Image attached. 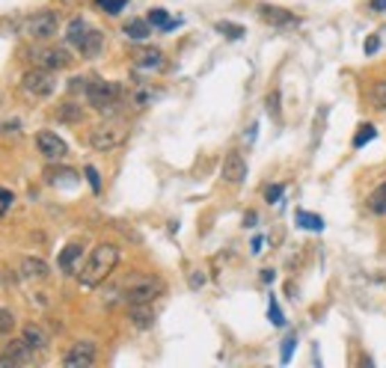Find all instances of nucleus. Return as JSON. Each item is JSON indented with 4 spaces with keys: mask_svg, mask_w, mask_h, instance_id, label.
Instances as JSON below:
<instances>
[{
    "mask_svg": "<svg viewBox=\"0 0 386 368\" xmlns=\"http://www.w3.org/2000/svg\"><path fill=\"white\" fill-rule=\"evenodd\" d=\"M187 280H191V288H202L205 285V273L202 271H191V276H187Z\"/></svg>",
    "mask_w": 386,
    "mask_h": 368,
    "instance_id": "nucleus-37",
    "label": "nucleus"
},
{
    "mask_svg": "<svg viewBox=\"0 0 386 368\" xmlns=\"http://www.w3.org/2000/svg\"><path fill=\"white\" fill-rule=\"evenodd\" d=\"M256 220H259V217H256V211H250V214L244 217V226H256Z\"/></svg>",
    "mask_w": 386,
    "mask_h": 368,
    "instance_id": "nucleus-41",
    "label": "nucleus"
},
{
    "mask_svg": "<svg viewBox=\"0 0 386 368\" xmlns=\"http://www.w3.org/2000/svg\"><path fill=\"white\" fill-rule=\"evenodd\" d=\"M256 131H259V125H250V134H247V140H250V143L256 140Z\"/></svg>",
    "mask_w": 386,
    "mask_h": 368,
    "instance_id": "nucleus-43",
    "label": "nucleus"
},
{
    "mask_svg": "<svg viewBox=\"0 0 386 368\" xmlns=\"http://www.w3.org/2000/svg\"><path fill=\"white\" fill-rule=\"evenodd\" d=\"M21 339H24L33 351H45L48 344H51V336H48V333L42 330L39 324H27L24 333H21Z\"/></svg>",
    "mask_w": 386,
    "mask_h": 368,
    "instance_id": "nucleus-16",
    "label": "nucleus"
},
{
    "mask_svg": "<svg viewBox=\"0 0 386 368\" xmlns=\"http://www.w3.org/2000/svg\"><path fill=\"white\" fill-rule=\"evenodd\" d=\"M371 102L378 104V110H386V81H378L371 86Z\"/></svg>",
    "mask_w": 386,
    "mask_h": 368,
    "instance_id": "nucleus-30",
    "label": "nucleus"
},
{
    "mask_svg": "<svg viewBox=\"0 0 386 368\" xmlns=\"http://www.w3.org/2000/svg\"><path fill=\"white\" fill-rule=\"evenodd\" d=\"M374 137H378V128H374V125H369V122H362V125L357 128V137H354V149H362V146H366L369 140H374Z\"/></svg>",
    "mask_w": 386,
    "mask_h": 368,
    "instance_id": "nucleus-25",
    "label": "nucleus"
},
{
    "mask_svg": "<svg viewBox=\"0 0 386 368\" xmlns=\"http://www.w3.org/2000/svg\"><path fill=\"white\" fill-rule=\"evenodd\" d=\"M86 102H90L98 113H116L119 102H122V86L113 81H93L86 86Z\"/></svg>",
    "mask_w": 386,
    "mask_h": 368,
    "instance_id": "nucleus-2",
    "label": "nucleus"
},
{
    "mask_svg": "<svg viewBox=\"0 0 386 368\" xmlns=\"http://www.w3.org/2000/svg\"><path fill=\"white\" fill-rule=\"evenodd\" d=\"M282 193H285V184H268L264 187V199H268L271 205H277L282 199Z\"/></svg>",
    "mask_w": 386,
    "mask_h": 368,
    "instance_id": "nucleus-33",
    "label": "nucleus"
},
{
    "mask_svg": "<svg viewBox=\"0 0 386 368\" xmlns=\"http://www.w3.org/2000/svg\"><path fill=\"white\" fill-rule=\"evenodd\" d=\"M259 18L268 21V24H273V27H291V24H297L294 13H289V9H282V6H268V3L259 6Z\"/></svg>",
    "mask_w": 386,
    "mask_h": 368,
    "instance_id": "nucleus-12",
    "label": "nucleus"
},
{
    "mask_svg": "<svg viewBox=\"0 0 386 368\" xmlns=\"http://www.w3.org/2000/svg\"><path fill=\"white\" fill-rule=\"evenodd\" d=\"M95 362V344L93 342H74L63 356L65 368H90Z\"/></svg>",
    "mask_w": 386,
    "mask_h": 368,
    "instance_id": "nucleus-8",
    "label": "nucleus"
},
{
    "mask_svg": "<svg viewBox=\"0 0 386 368\" xmlns=\"http://www.w3.org/2000/svg\"><path fill=\"white\" fill-rule=\"evenodd\" d=\"M0 202H3V205H13V202H15L13 191H6V187H0Z\"/></svg>",
    "mask_w": 386,
    "mask_h": 368,
    "instance_id": "nucleus-38",
    "label": "nucleus"
},
{
    "mask_svg": "<svg viewBox=\"0 0 386 368\" xmlns=\"http://www.w3.org/2000/svg\"><path fill=\"white\" fill-rule=\"evenodd\" d=\"M36 146H39V154H45V161H65V154H69L65 140L57 137L54 131H39L36 134Z\"/></svg>",
    "mask_w": 386,
    "mask_h": 368,
    "instance_id": "nucleus-7",
    "label": "nucleus"
},
{
    "mask_svg": "<svg viewBox=\"0 0 386 368\" xmlns=\"http://www.w3.org/2000/svg\"><path fill=\"white\" fill-rule=\"evenodd\" d=\"M119 247L116 243H98V247L90 253V259L83 262V267L77 271V282H81L83 288H98L110 273L116 271L119 264Z\"/></svg>",
    "mask_w": 386,
    "mask_h": 368,
    "instance_id": "nucleus-1",
    "label": "nucleus"
},
{
    "mask_svg": "<svg viewBox=\"0 0 386 368\" xmlns=\"http://www.w3.org/2000/svg\"><path fill=\"white\" fill-rule=\"evenodd\" d=\"M33 353H36V351H33L24 339H13V342L6 344V351L0 353V368H6V365H9V368L24 365V362L33 360Z\"/></svg>",
    "mask_w": 386,
    "mask_h": 368,
    "instance_id": "nucleus-9",
    "label": "nucleus"
},
{
    "mask_svg": "<svg viewBox=\"0 0 386 368\" xmlns=\"http://www.w3.org/2000/svg\"><path fill=\"white\" fill-rule=\"evenodd\" d=\"M57 30H60V15L54 9H42V13H36L24 24V33L33 42H48L57 36Z\"/></svg>",
    "mask_w": 386,
    "mask_h": 368,
    "instance_id": "nucleus-5",
    "label": "nucleus"
},
{
    "mask_svg": "<svg viewBox=\"0 0 386 368\" xmlns=\"http://www.w3.org/2000/svg\"><path fill=\"white\" fill-rule=\"evenodd\" d=\"M214 27H217V33H223V36H226V39H232V42H238V39L247 33L241 24H235V21H217Z\"/></svg>",
    "mask_w": 386,
    "mask_h": 368,
    "instance_id": "nucleus-24",
    "label": "nucleus"
},
{
    "mask_svg": "<svg viewBox=\"0 0 386 368\" xmlns=\"http://www.w3.org/2000/svg\"><path fill=\"white\" fill-rule=\"evenodd\" d=\"M362 51H366L369 57H371V54H378V51H380V39H378V36H369L366 45H362Z\"/></svg>",
    "mask_w": 386,
    "mask_h": 368,
    "instance_id": "nucleus-36",
    "label": "nucleus"
},
{
    "mask_svg": "<svg viewBox=\"0 0 386 368\" xmlns=\"http://www.w3.org/2000/svg\"><path fill=\"white\" fill-rule=\"evenodd\" d=\"M369 211H371V214H378V217H386V182L369 196Z\"/></svg>",
    "mask_w": 386,
    "mask_h": 368,
    "instance_id": "nucleus-23",
    "label": "nucleus"
},
{
    "mask_svg": "<svg viewBox=\"0 0 386 368\" xmlns=\"http://www.w3.org/2000/svg\"><path fill=\"white\" fill-rule=\"evenodd\" d=\"M21 276H24V280L42 282V280H48V276H51V267H48V262L27 255V259H21Z\"/></svg>",
    "mask_w": 386,
    "mask_h": 368,
    "instance_id": "nucleus-13",
    "label": "nucleus"
},
{
    "mask_svg": "<svg viewBox=\"0 0 386 368\" xmlns=\"http://www.w3.org/2000/svg\"><path fill=\"white\" fill-rule=\"evenodd\" d=\"M15 330V315L9 309H0V336H9Z\"/></svg>",
    "mask_w": 386,
    "mask_h": 368,
    "instance_id": "nucleus-31",
    "label": "nucleus"
},
{
    "mask_svg": "<svg viewBox=\"0 0 386 368\" xmlns=\"http://www.w3.org/2000/svg\"><path fill=\"white\" fill-rule=\"evenodd\" d=\"M36 60L42 69H48V72H63V69H69L72 65V54L65 51V48H42L36 51Z\"/></svg>",
    "mask_w": 386,
    "mask_h": 368,
    "instance_id": "nucleus-10",
    "label": "nucleus"
},
{
    "mask_svg": "<svg viewBox=\"0 0 386 368\" xmlns=\"http://www.w3.org/2000/svg\"><path fill=\"white\" fill-rule=\"evenodd\" d=\"M95 6L102 9V13H107V15H119L128 6V0H95Z\"/></svg>",
    "mask_w": 386,
    "mask_h": 368,
    "instance_id": "nucleus-27",
    "label": "nucleus"
},
{
    "mask_svg": "<svg viewBox=\"0 0 386 368\" xmlns=\"http://www.w3.org/2000/svg\"><path fill=\"white\" fill-rule=\"evenodd\" d=\"M247 178V161L241 152H229L223 158V182L232 187H241Z\"/></svg>",
    "mask_w": 386,
    "mask_h": 368,
    "instance_id": "nucleus-11",
    "label": "nucleus"
},
{
    "mask_svg": "<svg viewBox=\"0 0 386 368\" xmlns=\"http://www.w3.org/2000/svg\"><path fill=\"white\" fill-rule=\"evenodd\" d=\"M134 65L143 72H158V69H163V54L158 48H143L134 54Z\"/></svg>",
    "mask_w": 386,
    "mask_h": 368,
    "instance_id": "nucleus-14",
    "label": "nucleus"
},
{
    "mask_svg": "<svg viewBox=\"0 0 386 368\" xmlns=\"http://www.w3.org/2000/svg\"><path fill=\"white\" fill-rule=\"evenodd\" d=\"M161 291H163V282L158 276H134V280L122 288V300L128 306L154 303V297H161Z\"/></svg>",
    "mask_w": 386,
    "mask_h": 368,
    "instance_id": "nucleus-3",
    "label": "nucleus"
},
{
    "mask_svg": "<svg viewBox=\"0 0 386 368\" xmlns=\"http://www.w3.org/2000/svg\"><path fill=\"white\" fill-rule=\"evenodd\" d=\"M268 113L273 119H280V93H277V89H273V93L268 95Z\"/></svg>",
    "mask_w": 386,
    "mask_h": 368,
    "instance_id": "nucleus-35",
    "label": "nucleus"
},
{
    "mask_svg": "<svg viewBox=\"0 0 386 368\" xmlns=\"http://www.w3.org/2000/svg\"><path fill=\"white\" fill-rule=\"evenodd\" d=\"M63 178H65L69 184H77V175H74L72 170H60V173L48 170V182H51V184H63Z\"/></svg>",
    "mask_w": 386,
    "mask_h": 368,
    "instance_id": "nucleus-32",
    "label": "nucleus"
},
{
    "mask_svg": "<svg viewBox=\"0 0 386 368\" xmlns=\"http://www.w3.org/2000/svg\"><path fill=\"white\" fill-rule=\"evenodd\" d=\"M128 140V128L119 125V122H104V125H95L90 131V146L95 152H113Z\"/></svg>",
    "mask_w": 386,
    "mask_h": 368,
    "instance_id": "nucleus-4",
    "label": "nucleus"
},
{
    "mask_svg": "<svg viewBox=\"0 0 386 368\" xmlns=\"http://www.w3.org/2000/svg\"><path fill=\"white\" fill-rule=\"evenodd\" d=\"M262 243H264V238H262V235H256V238H252V243H250L252 255H259V253H262Z\"/></svg>",
    "mask_w": 386,
    "mask_h": 368,
    "instance_id": "nucleus-39",
    "label": "nucleus"
},
{
    "mask_svg": "<svg viewBox=\"0 0 386 368\" xmlns=\"http://www.w3.org/2000/svg\"><path fill=\"white\" fill-rule=\"evenodd\" d=\"M262 282H273V271H262Z\"/></svg>",
    "mask_w": 386,
    "mask_h": 368,
    "instance_id": "nucleus-42",
    "label": "nucleus"
},
{
    "mask_svg": "<svg viewBox=\"0 0 386 368\" xmlns=\"http://www.w3.org/2000/svg\"><path fill=\"white\" fill-rule=\"evenodd\" d=\"M102 45H104V36H102V33H98V30H90V33L83 36V42L77 45V51H81L83 57H95V54L102 51Z\"/></svg>",
    "mask_w": 386,
    "mask_h": 368,
    "instance_id": "nucleus-18",
    "label": "nucleus"
},
{
    "mask_svg": "<svg viewBox=\"0 0 386 368\" xmlns=\"http://www.w3.org/2000/svg\"><path fill=\"white\" fill-rule=\"evenodd\" d=\"M83 175L90 178V187H93V191H95V193H102V178H98V170H95V166H86Z\"/></svg>",
    "mask_w": 386,
    "mask_h": 368,
    "instance_id": "nucleus-34",
    "label": "nucleus"
},
{
    "mask_svg": "<svg viewBox=\"0 0 386 368\" xmlns=\"http://www.w3.org/2000/svg\"><path fill=\"white\" fill-rule=\"evenodd\" d=\"M152 24L149 21H143V18H137V21H128L125 24V36L131 39V42H143V39H149L152 36V30H149Z\"/></svg>",
    "mask_w": 386,
    "mask_h": 368,
    "instance_id": "nucleus-22",
    "label": "nucleus"
},
{
    "mask_svg": "<svg viewBox=\"0 0 386 368\" xmlns=\"http://www.w3.org/2000/svg\"><path fill=\"white\" fill-rule=\"evenodd\" d=\"M294 220H297V226L300 229H306V232H324V220L318 217V214H312V211H297L294 214Z\"/></svg>",
    "mask_w": 386,
    "mask_h": 368,
    "instance_id": "nucleus-21",
    "label": "nucleus"
},
{
    "mask_svg": "<svg viewBox=\"0 0 386 368\" xmlns=\"http://www.w3.org/2000/svg\"><path fill=\"white\" fill-rule=\"evenodd\" d=\"M294 348H297V336H294V333H289V336H285V342H282V351H280V362H282V365L291 362Z\"/></svg>",
    "mask_w": 386,
    "mask_h": 368,
    "instance_id": "nucleus-28",
    "label": "nucleus"
},
{
    "mask_svg": "<svg viewBox=\"0 0 386 368\" xmlns=\"http://www.w3.org/2000/svg\"><path fill=\"white\" fill-rule=\"evenodd\" d=\"M57 119H63V122H81L83 119V110L77 107V104H63L57 110Z\"/></svg>",
    "mask_w": 386,
    "mask_h": 368,
    "instance_id": "nucleus-26",
    "label": "nucleus"
},
{
    "mask_svg": "<svg viewBox=\"0 0 386 368\" xmlns=\"http://www.w3.org/2000/svg\"><path fill=\"white\" fill-rule=\"evenodd\" d=\"M81 255H83V247L81 243H69L63 253H60V271L63 273H74L77 271V262H81Z\"/></svg>",
    "mask_w": 386,
    "mask_h": 368,
    "instance_id": "nucleus-17",
    "label": "nucleus"
},
{
    "mask_svg": "<svg viewBox=\"0 0 386 368\" xmlns=\"http://www.w3.org/2000/svg\"><path fill=\"white\" fill-rule=\"evenodd\" d=\"M21 86H24V93L33 98H48V95H54V89H57V81H54V72L39 65V69H33L21 77Z\"/></svg>",
    "mask_w": 386,
    "mask_h": 368,
    "instance_id": "nucleus-6",
    "label": "nucleus"
},
{
    "mask_svg": "<svg viewBox=\"0 0 386 368\" xmlns=\"http://www.w3.org/2000/svg\"><path fill=\"white\" fill-rule=\"evenodd\" d=\"M146 21H149L152 27H158V30H175V27L182 24L179 18H170V15H167V9H152Z\"/></svg>",
    "mask_w": 386,
    "mask_h": 368,
    "instance_id": "nucleus-20",
    "label": "nucleus"
},
{
    "mask_svg": "<svg viewBox=\"0 0 386 368\" xmlns=\"http://www.w3.org/2000/svg\"><path fill=\"white\" fill-rule=\"evenodd\" d=\"M128 321L134 324L137 330H149L154 324V312L152 303H137V306H128Z\"/></svg>",
    "mask_w": 386,
    "mask_h": 368,
    "instance_id": "nucleus-15",
    "label": "nucleus"
},
{
    "mask_svg": "<svg viewBox=\"0 0 386 368\" xmlns=\"http://www.w3.org/2000/svg\"><path fill=\"white\" fill-rule=\"evenodd\" d=\"M86 33H90V27H86V21H83V18H72V21H69V27H65V42L74 45V48H77V45L83 42Z\"/></svg>",
    "mask_w": 386,
    "mask_h": 368,
    "instance_id": "nucleus-19",
    "label": "nucleus"
},
{
    "mask_svg": "<svg viewBox=\"0 0 386 368\" xmlns=\"http://www.w3.org/2000/svg\"><path fill=\"white\" fill-rule=\"evenodd\" d=\"M371 13H386V0H371Z\"/></svg>",
    "mask_w": 386,
    "mask_h": 368,
    "instance_id": "nucleus-40",
    "label": "nucleus"
},
{
    "mask_svg": "<svg viewBox=\"0 0 386 368\" xmlns=\"http://www.w3.org/2000/svg\"><path fill=\"white\" fill-rule=\"evenodd\" d=\"M268 318H271L273 327H285V315H282V309L277 303V297H271V303H268Z\"/></svg>",
    "mask_w": 386,
    "mask_h": 368,
    "instance_id": "nucleus-29",
    "label": "nucleus"
}]
</instances>
